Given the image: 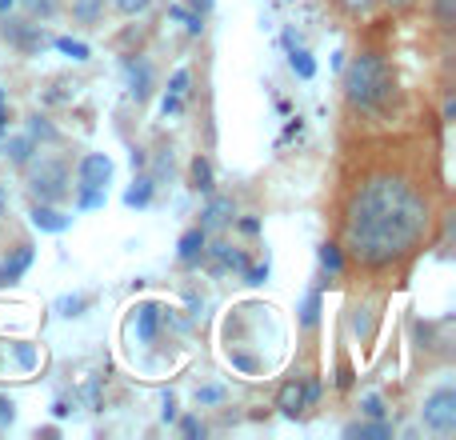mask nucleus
<instances>
[{"label": "nucleus", "instance_id": "f257e3e1", "mask_svg": "<svg viewBox=\"0 0 456 440\" xmlns=\"http://www.w3.org/2000/svg\"><path fill=\"white\" fill-rule=\"evenodd\" d=\"M433 228V205L412 181L377 173L345 205V249L369 273H385L409 260Z\"/></svg>", "mask_w": 456, "mask_h": 440}, {"label": "nucleus", "instance_id": "f03ea898", "mask_svg": "<svg viewBox=\"0 0 456 440\" xmlns=\"http://www.w3.org/2000/svg\"><path fill=\"white\" fill-rule=\"evenodd\" d=\"M396 96L393 69L380 53H361L345 69V101L356 112H388Z\"/></svg>", "mask_w": 456, "mask_h": 440}, {"label": "nucleus", "instance_id": "7ed1b4c3", "mask_svg": "<svg viewBox=\"0 0 456 440\" xmlns=\"http://www.w3.org/2000/svg\"><path fill=\"white\" fill-rule=\"evenodd\" d=\"M420 425L436 436H452L456 433V388L441 385L436 393L425 396V409H420Z\"/></svg>", "mask_w": 456, "mask_h": 440}, {"label": "nucleus", "instance_id": "20e7f679", "mask_svg": "<svg viewBox=\"0 0 456 440\" xmlns=\"http://www.w3.org/2000/svg\"><path fill=\"white\" fill-rule=\"evenodd\" d=\"M28 189H32V197L45 200V205H61V200L69 197V168L56 165V160H40L28 173Z\"/></svg>", "mask_w": 456, "mask_h": 440}, {"label": "nucleus", "instance_id": "39448f33", "mask_svg": "<svg viewBox=\"0 0 456 440\" xmlns=\"http://www.w3.org/2000/svg\"><path fill=\"white\" fill-rule=\"evenodd\" d=\"M0 37L24 56H37L40 48H45V32H40V24L16 20V16H8V12H4V24H0Z\"/></svg>", "mask_w": 456, "mask_h": 440}, {"label": "nucleus", "instance_id": "423d86ee", "mask_svg": "<svg viewBox=\"0 0 456 440\" xmlns=\"http://www.w3.org/2000/svg\"><path fill=\"white\" fill-rule=\"evenodd\" d=\"M109 181H112L109 152H85L77 165V189H109Z\"/></svg>", "mask_w": 456, "mask_h": 440}, {"label": "nucleus", "instance_id": "0eeeda50", "mask_svg": "<svg viewBox=\"0 0 456 440\" xmlns=\"http://www.w3.org/2000/svg\"><path fill=\"white\" fill-rule=\"evenodd\" d=\"M160 316H165V308L157 305V300H144V305H136V316H133V329H136V340L141 345H152L157 340V329H160Z\"/></svg>", "mask_w": 456, "mask_h": 440}, {"label": "nucleus", "instance_id": "6e6552de", "mask_svg": "<svg viewBox=\"0 0 456 440\" xmlns=\"http://www.w3.org/2000/svg\"><path fill=\"white\" fill-rule=\"evenodd\" d=\"M205 249H208V228H189V232L181 236V244H176V260H181L184 268L200 265L205 260Z\"/></svg>", "mask_w": 456, "mask_h": 440}, {"label": "nucleus", "instance_id": "1a4fd4ad", "mask_svg": "<svg viewBox=\"0 0 456 440\" xmlns=\"http://www.w3.org/2000/svg\"><path fill=\"white\" fill-rule=\"evenodd\" d=\"M28 268H32V244H16L12 257L0 260V289H4V284H16Z\"/></svg>", "mask_w": 456, "mask_h": 440}, {"label": "nucleus", "instance_id": "9d476101", "mask_svg": "<svg viewBox=\"0 0 456 440\" xmlns=\"http://www.w3.org/2000/svg\"><path fill=\"white\" fill-rule=\"evenodd\" d=\"M205 257H208V268L213 273H244V252H236L232 244H213V249H205Z\"/></svg>", "mask_w": 456, "mask_h": 440}, {"label": "nucleus", "instance_id": "9b49d317", "mask_svg": "<svg viewBox=\"0 0 456 440\" xmlns=\"http://www.w3.org/2000/svg\"><path fill=\"white\" fill-rule=\"evenodd\" d=\"M32 224H37L40 232H64V228L72 224V216L61 213V208H53V205H45V200H37V205H32Z\"/></svg>", "mask_w": 456, "mask_h": 440}, {"label": "nucleus", "instance_id": "f8f14e48", "mask_svg": "<svg viewBox=\"0 0 456 440\" xmlns=\"http://www.w3.org/2000/svg\"><path fill=\"white\" fill-rule=\"evenodd\" d=\"M276 409H281V417L297 420L300 412H305V380H289V385L281 388V396H276Z\"/></svg>", "mask_w": 456, "mask_h": 440}, {"label": "nucleus", "instance_id": "ddd939ff", "mask_svg": "<svg viewBox=\"0 0 456 440\" xmlns=\"http://www.w3.org/2000/svg\"><path fill=\"white\" fill-rule=\"evenodd\" d=\"M128 77H133V88H128V93H133V101L136 104L149 101V96H152V64L149 61H133V64H128Z\"/></svg>", "mask_w": 456, "mask_h": 440}, {"label": "nucleus", "instance_id": "4468645a", "mask_svg": "<svg viewBox=\"0 0 456 440\" xmlns=\"http://www.w3.org/2000/svg\"><path fill=\"white\" fill-rule=\"evenodd\" d=\"M152 192H157V181L141 173L133 184H128V192H125V205H128V208H149V205H152Z\"/></svg>", "mask_w": 456, "mask_h": 440}, {"label": "nucleus", "instance_id": "2eb2a0df", "mask_svg": "<svg viewBox=\"0 0 456 440\" xmlns=\"http://www.w3.org/2000/svg\"><path fill=\"white\" fill-rule=\"evenodd\" d=\"M4 157L12 160V165H28V160L37 157V141H32L28 133H24V136H8V141H4Z\"/></svg>", "mask_w": 456, "mask_h": 440}, {"label": "nucleus", "instance_id": "dca6fc26", "mask_svg": "<svg viewBox=\"0 0 456 440\" xmlns=\"http://www.w3.org/2000/svg\"><path fill=\"white\" fill-rule=\"evenodd\" d=\"M72 20L85 24V29H96L104 20V0H72Z\"/></svg>", "mask_w": 456, "mask_h": 440}, {"label": "nucleus", "instance_id": "f3484780", "mask_svg": "<svg viewBox=\"0 0 456 440\" xmlns=\"http://www.w3.org/2000/svg\"><path fill=\"white\" fill-rule=\"evenodd\" d=\"M228 216H232V197H216V200H208V208L200 213V228H221V224H228Z\"/></svg>", "mask_w": 456, "mask_h": 440}, {"label": "nucleus", "instance_id": "a211bd4d", "mask_svg": "<svg viewBox=\"0 0 456 440\" xmlns=\"http://www.w3.org/2000/svg\"><path fill=\"white\" fill-rule=\"evenodd\" d=\"M189 176H192V189L205 192V197L216 189V184H213V160H208V157H197V160H192V165H189Z\"/></svg>", "mask_w": 456, "mask_h": 440}, {"label": "nucleus", "instance_id": "6ab92c4d", "mask_svg": "<svg viewBox=\"0 0 456 440\" xmlns=\"http://www.w3.org/2000/svg\"><path fill=\"white\" fill-rule=\"evenodd\" d=\"M345 436H364V440H388L393 436V425H388V420H364V425H348L345 428Z\"/></svg>", "mask_w": 456, "mask_h": 440}, {"label": "nucleus", "instance_id": "aec40b11", "mask_svg": "<svg viewBox=\"0 0 456 440\" xmlns=\"http://www.w3.org/2000/svg\"><path fill=\"white\" fill-rule=\"evenodd\" d=\"M289 64H292V72H297L300 80H313V77H316V61L305 53V48L292 45V48H289Z\"/></svg>", "mask_w": 456, "mask_h": 440}, {"label": "nucleus", "instance_id": "412c9836", "mask_svg": "<svg viewBox=\"0 0 456 440\" xmlns=\"http://www.w3.org/2000/svg\"><path fill=\"white\" fill-rule=\"evenodd\" d=\"M168 16H173V20H181L189 37H200V32H205V16H200V12H189V8L173 4V8H168Z\"/></svg>", "mask_w": 456, "mask_h": 440}, {"label": "nucleus", "instance_id": "4be33fe9", "mask_svg": "<svg viewBox=\"0 0 456 440\" xmlns=\"http://www.w3.org/2000/svg\"><path fill=\"white\" fill-rule=\"evenodd\" d=\"M316 257H321V268H324V273H332V276L345 268V252H340V244H332V240L321 244V252H316Z\"/></svg>", "mask_w": 456, "mask_h": 440}, {"label": "nucleus", "instance_id": "5701e85b", "mask_svg": "<svg viewBox=\"0 0 456 440\" xmlns=\"http://www.w3.org/2000/svg\"><path fill=\"white\" fill-rule=\"evenodd\" d=\"M53 45H56V48H61V53H64V56H72V61H77V64H85V61H88V56H93V48H88V45H85V40H72V37H56V40H53Z\"/></svg>", "mask_w": 456, "mask_h": 440}, {"label": "nucleus", "instance_id": "b1692460", "mask_svg": "<svg viewBox=\"0 0 456 440\" xmlns=\"http://www.w3.org/2000/svg\"><path fill=\"white\" fill-rule=\"evenodd\" d=\"M28 136H32V141H48V144L61 141V133H56V128L48 125V120L40 117V112H37V117H28Z\"/></svg>", "mask_w": 456, "mask_h": 440}, {"label": "nucleus", "instance_id": "393cba45", "mask_svg": "<svg viewBox=\"0 0 456 440\" xmlns=\"http://www.w3.org/2000/svg\"><path fill=\"white\" fill-rule=\"evenodd\" d=\"M321 321V292H308L305 297V305H300V324H305V329H313V324Z\"/></svg>", "mask_w": 456, "mask_h": 440}, {"label": "nucleus", "instance_id": "a878e982", "mask_svg": "<svg viewBox=\"0 0 456 440\" xmlns=\"http://www.w3.org/2000/svg\"><path fill=\"white\" fill-rule=\"evenodd\" d=\"M88 305H93V297H88V292H80V297H61V300H56L61 316H80Z\"/></svg>", "mask_w": 456, "mask_h": 440}, {"label": "nucleus", "instance_id": "bb28decb", "mask_svg": "<svg viewBox=\"0 0 456 440\" xmlns=\"http://www.w3.org/2000/svg\"><path fill=\"white\" fill-rule=\"evenodd\" d=\"M433 16L441 29H452L456 24V0H433Z\"/></svg>", "mask_w": 456, "mask_h": 440}, {"label": "nucleus", "instance_id": "cd10ccee", "mask_svg": "<svg viewBox=\"0 0 456 440\" xmlns=\"http://www.w3.org/2000/svg\"><path fill=\"white\" fill-rule=\"evenodd\" d=\"M77 192H80L77 208H85V213H88V208H101L104 200H109V189H77Z\"/></svg>", "mask_w": 456, "mask_h": 440}, {"label": "nucleus", "instance_id": "c85d7f7f", "mask_svg": "<svg viewBox=\"0 0 456 440\" xmlns=\"http://www.w3.org/2000/svg\"><path fill=\"white\" fill-rule=\"evenodd\" d=\"M16 4H24L28 8V16H40V20L56 16V0H16Z\"/></svg>", "mask_w": 456, "mask_h": 440}, {"label": "nucleus", "instance_id": "c756f323", "mask_svg": "<svg viewBox=\"0 0 456 440\" xmlns=\"http://www.w3.org/2000/svg\"><path fill=\"white\" fill-rule=\"evenodd\" d=\"M189 85H192V72L189 69H176L173 77H168V93H173V96H184V93H189Z\"/></svg>", "mask_w": 456, "mask_h": 440}, {"label": "nucleus", "instance_id": "7c9ffc66", "mask_svg": "<svg viewBox=\"0 0 456 440\" xmlns=\"http://www.w3.org/2000/svg\"><path fill=\"white\" fill-rule=\"evenodd\" d=\"M361 412H364V417H369V420H385V401H380V396H364V401H361Z\"/></svg>", "mask_w": 456, "mask_h": 440}, {"label": "nucleus", "instance_id": "2f4dec72", "mask_svg": "<svg viewBox=\"0 0 456 440\" xmlns=\"http://www.w3.org/2000/svg\"><path fill=\"white\" fill-rule=\"evenodd\" d=\"M112 4H117V12H125V16H141L152 8V0H112Z\"/></svg>", "mask_w": 456, "mask_h": 440}, {"label": "nucleus", "instance_id": "473e14b6", "mask_svg": "<svg viewBox=\"0 0 456 440\" xmlns=\"http://www.w3.org/2000/svg\"><path fill=\"white\" fill-rule=\"evenodd\" d=\"M12 353H16V364H20V369H37V348L32 345H12Z\"/></svg>", "mask_w": 456, "mask_h": 440}, {"label": "nucleus", "instance_id": "72a5a7b5", "mask_svg": "<svg viewBox=\"0 0 456 440\" xmlns=\"http://www.w3.org/2000/svg\"><path fill=\"white\" fill-rule=\"evenodd\" d=\"M221 401H224V388H216V385L197 388V404H221Z\"/></svg>", "mask_w": 456, "mask_h": 440}, {"label": "nucleus", "instance_id": "f704fd0d", "mask_svg": "<svg viewBox=\"0 0 456 440\" xmlns=\"http://www.w3.org/2000/svg\"><path fill=\"white\" fill-rule=\"evenodd\" d=\"M160 420H165V425H173V420H176V396L173 393L160 396Z\"/></svg>", "mask_w": 456, "mask_h": 440}, {"label": "nucleus", "instance_id": "c9c22d12", "mask_svg": "<svg viewBox=\"0 0 456 440\" xmlns=\"http://www.w3.org/2000/svg\"><path fill=\"white\" fill-rule=\"evenodd\" d=\"M181 433H184V436H192V440H197V436H205V433H208V428H205V420H197V417H184V420H181Z\"/></svg>", "mask_w": 456, "mask_h": 440}, {"label": "nucleus", "instance_id": "e433bc0d", "mask_svg": "<svg viewBox=\"0 0 456 440\" xmlns=\"http://www.w3.org/2000/svg\"><path fill=\"white\" fill-rule=\"evenodd\" d=\"M16 420V404H12V396H0V428H8Z\"/></svg>", "mask_w": 456, "mask_h": 440}, {"label": "nucleus", "instance_id": "4c0bfd02", "mask_svg": "<svg viewBox=\"0 0 456 440\" xmlns=\"http://www.w3.org/2000/svg\"><path fill=\"white\" fill-rule=\"evenodd\" d=\"M181 104H184V96H173V93H165V96H160V112H165V117H173V112H181Z\"/></svg>", "mask_w": 456, "mask_h": 440}, {"label": "nucleus", "instance_id": "58836bf2", "mask_svg": "<svg viewBox=\"0 0 456 440\" xmlns=\"http://www.w3.org/2000/svg\"><path fill=\"white\" fill-rule=\"evenodd\" d=\"M244 281H248V284H265V281H268V265H260V268H248V265H244Z\"/></svg>", "mask_w": 456, "mask_h": 440}, {"label": "nucleus", "instance_id": "ea45409f", "mask_svg": "<svg viewBox=\"0 0 456 440\" xmlns=\"http://www.w3.org/2000/svg\"><path fill=\"white\" fill-rule=\"evenodd\" d=\"M236 228H240L244 236H256L260 232V220L256 216H240V220H236Z\"/></svg>", "mask_w": 456, "mask_h": 440}, {"label": "nucleus", "instance_id": "a19ab883", "mask_svg": "<svg viewBox=\"0 0 456 440\" xmlns=\"http://www.w3.org/2000/svg\"><path fill=\"white\" fill-rule=\"evenodd\" d=\"M316 396H321V385H316V380H305V409L316 404Z\"/></svg>", "mask_w": 456, "mask_h": 440}, {"label": "nucleus", "instance_id": "79ce46f5", "mask_svg": "<svg viewBox=\"0 0 456 440\" xmlns=\"http://www.w3.org/2000/svg\"><path fill=\"white\" fill-rule=\"evenodd\" d=\"M372 4H377V0H345V8H348V12H369Z\"/></svg>", "mask_w": 456, "mask_h": 440}, {"label": "nucleus", "instance_id": "37998d69", "mask_svg": "<svg viewBox=\"0 0 456 440\" xmlns=\"http://www.w3.org/2000/svg\"><path fill=\"white\" fill-rule=\"evenodd\" d=\"M69 412H72V404H69V401H56V404H53V417H56V420H64Z\"/></svg>", "mask_w": 456, "mask_h": 440}, {"label": "nucleus", "instance_id": "c03bdc74", "mask_svg": "<svg viewBox=\"0 0 456 440\" xmlns=\"http://www.w3.org/2000/svg\"><path fill=\"white\" fill-rule=\"evenodd\" d=\"M4 133H8V104L0 101V136H4Z\"/></svg>", "mask_w": 456, "mask_h": 440}, {"label": "nucleus", "instance_id": "a18cd8bd", "mask_svg": "<svg viewBox=\"0 0 456 440\" xmlns=\"http://www.w3.org/2000/svg\"><path fill=\"white\" fill-rule=\"evenodd\" d=\"M192 8H197V12H200V16H205V12H208V8H213V0H192Z\"/></svg>", "mask_w": 456, "mask_h": 440}, {"label": "nucleus", "instance_id": "49530a36", "mask_svg": "<svg viewBox=\"0 0 456 440\" xmlns=\"http://www.w3.org/2000/svg\"><path fill=\"white\" fill-rule=\"evenodd\" d=\"M12 8H16V0H0V16H4V12H12Z\"/></svg>", "mask_w": 456, "mask_h": 440}, {"label": "nucleus", "instance_id": "de8ad7c7", "mask_svg": "<svg viewBox=\"0 0 456 440\" xmlns=\"http://www.w3.org/2000/svg\"><path fill=\"white\" fill-rule=\"evenodd\" d=\"M393 4H396V8H404V4H412V0H393Z\"/></svg>", "mask_w": 456, "mask_h": 440}, {"label": "nucleus", "instance_id": "09e8293b", "mask_svg": "<svg viewBox=\"0 0 456 440\" xmlns=\"http://www.w3.org/2000/svg\"><path fill=\"white\" fill-rule=\"evenodd\" d=\"M0 101H4V88H0Z\"/></svg>", "mask_w": 456, "mask_h": 440}]
</instances>
